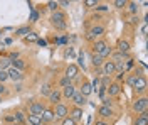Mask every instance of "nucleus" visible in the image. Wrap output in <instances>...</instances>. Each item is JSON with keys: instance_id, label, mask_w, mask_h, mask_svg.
<instances>
[{"instance_id": "e433bc0d", "label": "nucleus", "mask_w": 148, "mask_h": 125, "mask_svg": "<svg viewBox=\"0 0 148 125\" xmlns=\"http://www.w3.org/2000/svg\"><path fill=\"white\" fill-rule=\"evenodd\" d=\"M79 66L84 68V52H83V51H81V52H79V56H77V68H79Z\"/></svg>"}, {"instance_id": "dca6fc26", "label": "nucleus", "mask_w": 148, "mask_h": 125, "mask_svg": "<svg viewBox=\"0 0 148 125\" xmlns=\"http://www.w3.org/2000/svg\"><path fill=\"white\" fill-rule=\"evenodd\" d=\"M40 120H42V124H52V122L56 120V117H54V110H52V108H47V106H46L44 113L40 115Z\"/></svg>"}, {"instance_id": "0eeeda50", "label": "nucleus", "mask_w": 148, "mask_h": 125, "mask_svg": "<svg viewBox=\"0 0 148 125\" xmlns=\"http://www.w3.org/2000/svg\"><path fill=\"white\" fill-rule=\"evenodd\" d=\"M99 71H101V76L111 78L114 73H116V64H114L113 61H104V63H103V66L99 68Z\"/></svg>"}, {"instance_id": "393cba45", "label": "nucleus", "mask_w": 148, "mask_h": 125, "mask_svg": "<svg viewBox=\"0 0 148 125\" xmlns=\"http://www.w3.org/2000/svg\"><path fill=\"white\" fill-rule=\"evenodd\" d=\"M12 68H15L18 71H24V69H25V61L22 58H17L15 61H12Z\"/></svg>"}, {"instance_id": "b1692460", "label": "nucleus", "mask_w": 148, "mask_h": 125, "mask_svg": "<svg viewBox=\"0 0 148 125\" xmlns=\"http://www.w3.org/2000/svg\"><path fill=\"white\" fill-rule=\"evenodd\" d=\"M25 113L22 112V110H18V112H15L14 113V118H15V124H20V125H24L25 124Z\"/></svg>"}, {"instance_id": "2eb2a0df", "label": "nucleus", "mask_w": 148, "mask_h": 125, "mask_svg": "<svg viewBox=\"0 0 148 125\" xmlns=\"http://www.w3.org/2000/svg\"><path fill=\"white\" fill-rule=\"evenodd\" d=\"M130 49H131L130 41H126V39H120L118 41V44H116V51L118 52H121V54H130Z\"/></svg>"}, {"instance_id": "37998d69", "label": "nucleus", "mask_w": 148, "mask_h": 125, "mask_svg": "<svg viewBox=\"0 0 148 125\" xmlns=\"http://www.w3.org/2000/svg\"><path fill=\"white\" fill-rule=\"evenodd\" d=\"M5 122H9V124H15V118H14V115H7V117H5Z\"/></svg>"}, {"instance_id": "412c9836", "label": "nucleus", "mask_w": 148, "mask_h": 125, "mask_svg": "<svg viewBox=\"0 0 148 125\" xmlns=\"http://www.w3.org/2000/svg\"><path fill=\"white\" fill-rule=\"evenodd\" d=\"M103 63H104V59L99 56V54H92L91 52V66L96 68V69H99L103 66Z\"/></svg>"}, {"instance_id": "2f4dec72", "label": "nucleus", "mask_w": 148, "mask_h": 125, "mask_svg": "<svg viewBox=\"0 0 148 125\" xmlns=\"http://www.w3.org/2000/svg\"><path fill=\"white\" fill-rule=\"evenodd\" d=\"M126 3H128L126 0H114V2H113V7H116V9H125Z\"/></svg>"}, {"instance_id": "c9c22d12", "label": "nucleus", "mask_w": 148, "mask_h": 125, "mask_svg": "<svg viewBox=\"0 0 148 125\" xmlns=\"http://www.w3.org/2000/svg\"><path fill=\"white\" fill-rule=\"evenodd\" d=\"M61 125H77V124L74 122L71 117H66L64 120H61Z\"/></svg>"}, {"instance_id": "6ab92c4d", "label": "nucleus", "mask_w": 148, "mask_h": 125, "mask_svg": "<svg viewBox=\"0 0 148 125\" xmlns=\"http://www.w3.org/2000/svg\"><path fill=\"white\" fill-rule=\"evenodd\" d=\"M69 113H71L69 117H71V118H73L74 122L77 124V122H79V120L83 118V108H77V106H73V108L69 110Z\"/></svg>"}, {"instance_id": "20e7f679", "label": "nucleus", "mask_w": 148, "mask_h": 125, "mask_svg": "<svg viewBox=\"0 0 148 125\" xmlns=\"http://www.w3.org/2000/svg\"><path fill=\"white\" fill-rule=\"evenodd\" d=\"M104 32H106V27L103 26V24H96V26H92L91 29L88 30V34H86V39L88 41H98V39H101L104 36Z\"/></svg>"}, {"instance_id": "9d476101", "label": "nucleus", "mask_w": 148, "mask_h": 125, "mask_svg": "<svg viewBox=\"0 0 148 125\" xmlns=\"http://www.w3.org/2000/svg\"><path fill=\"white\" fill-rule=\"evenodd\" d=\"M113 115H114L113 108H110V106H104V105L98 106V117H99L101 120H108V118H111Z\"/></svg>"}, {"instance_id": "4c0bfd02", "label": "nucleus", "mask_w": 148, "mask_h": 125, "mask_svg": "<svg viewBox=\"0 0 148 125\" xmlns=\"http://www.w3.org/2000/svg\"><path fill=\"white\" fill-rule=\"evenodd\" d=\"M130 24H131V26H138L140 24V17L138 15H131V17H130Z\"/></svg>"}, {"instance_id": "423d86ee", "label": "nucleus", "mask_w": 148, "mask_h": 125, "mask_svg": "<svg viewBox=\"0 0 148 125\" xmlns=\"http://www.w3.org/2000/svg\"><path fill=\"white\" fill-rule=\"evenodd\" d=\"M54 110V117H56V120H64L66 117H69V106L66 105V103H57V105L52 108Z\"/></svg>"}, {"instance_id": "7ed1b4c3", "label": "nucleus", "mask_w": 148, "mask_h": 125, "mask_svg": "<svg viewBox=\"0 0 148 125\" xmlns=\"http://www.w3.org/2000/svg\"><path fill=\"white\" fill-rule=\"evenodd\" d=\"M51 24H52L57 30H66V27H67V24H66V14L61 9L52 12V14H51Z\"/></svg>"}, {"instance_id": "5701e85b", "label": "nucleus", "mask_w": 148, "mask_h": 125, "mask_svg": "<svg viewBox=\"0 0 148 125\" xmlns=\"http://www.w3.org/2000/svg\"><path fill=\"white\" fill-rule=\"evenodd\" d=\"M25 124L29 125H42V120H40V117H36V115H30L29 113L25 117Z\"/></svg>"}, {"instance_id": "79ce46f5", "label": "nucleus", "mask_w": 148, "mask_h": 125, "mask_svg": "<svg viewBox=\"0 0 148 125\" xmlns=\"http://www.w3.org/2000/svg\"><path fill=\"white\" fill-rule=\"evenodd\" d=\"M114 75H116V79H118V83H120V79H121L123 76H125V71H116Z\"/></svg>"}, {"instance_id": "4be33fe9", "label": "nucleus", "mask_w": 148, "mask_h": 125, "mask_svg": "<svg viewBox=\"0 0 148 125\" xmlns=\"http://www.w3.org/2000/svg\"><path fill=\"white\" fill-rule=\"evenodd\" d=\"M133 125H148V112L140 113V115L135 118V124Z\"/></svg>"}, {"instance_id": "1a4fd4ad", "label": "nucleus", "mask_w": 148, "mask_h": 125, "mask_svg": "<svg viewBox=\"0 0 148 125\" xmlns=\"http://www.w3.org/2000/svg\"><path fill=\"white\" fill-rule=\"evenodd\" d=\"M77 75H79V68H77V64H74V63H71L69 66L66 68V71H64V76L69 78L73 83H74V79L77 78Z\"/></svg>"}, {"instance_id": "a878e982", "label": "nucleus", "mask_w": 148, "mask_h": 125, "mask_svg": "<svg viewBox=\"0 0 148 125\" xmlns=\"http://www.w3.org/2000/svg\"><path fill=\"white\" fill-rule=\"evenodd\" d=\"M29 32H30V27H29V26H25V27H18V29L15 30V36H17V37H25Z\"/></svg>"}, {"instance_id": "a211bd4d", "label": "nucleus", "mask_w": 148, "mask_h": 125, "mask_svg": "<svg viewBox=\"0 0 148 125\" xmlns=\"http://www.w3.org/2000/svg\"><path fill=\"white\" fill-rule=\"evenodd\" d=\"M76 91H77V88L74 86V83H73V85H69V86L62 88V90H61V95H62V98H66V100H71Z\"/></svg>"}, {"instance_id": "7c9ffc66", "label": "nucleus", "mask_w": 148, "mask_h": 125, "mask_svg": "<svg viewBox=\"0 0 148 125\" xmlns=\"http://www.w3.org/2000/svg\"><path fill=\"white\" fill-rule=\"evenodd\" d=\"M47 9L51 10V12L59 10V2H57V0H51V2H47Z\"/></svg>"}, {"instance_id": "f257e3e1", "label": "nucleus", "mask_w": 148, "mask_h": 125, "mask_svg": "<svg viewBox=\"0 0 148 125\" xmlns=\"http://www.w3.org/2000/svg\"><path fill=\"white\" fill-rule=\"evenodd\" d=\"M126 83L135 90V93H145L147 91V78L143 75H140V73H136V71L126 79Z\"/></svg>"}, {"instance_id": "49530a36", "label": "nucleus", "mask_w": 148, "mask_h": 125, "mask_svg": "<svg viewBox=\"0 0 148 125\" xmlns=\"http://www.w3.org/2000/svg\"><path fill=\"white\" fill-rule=\"evenodd\" d=\"M12 125H20V124H12Z\"/></svg>"}, {"instance_id": "ddd939ff", "label": "nucleus", "mask_w": 148, "mask_h": 125, "mask_svg": "<svg viewBox=\"0 0 148 125\" xmlns=\"http://www.w3.org/2000/svg\"><path fill=\"white\" fill-rule=\"evenodd\" d=\"M47 100L52 103V105H57V103H61V100H62V95H61V90L59 88H52V91L49 93V96H47Z\"/></svg>"}, {"instance_id": "bb28decb", "label": "nucleus", "mask_w": 148, "mask_h": 125, "mask_svg": "<svg viewBox=\"0 0 148 125\" xmlns=\"http://www.w3.org/2000/svg\"><path fill=\"white\" fill-rule=\"evenodd\" d=\"M69 85H73V81L69 79V78H66L64 75L59 78V90H62V88H66V86H69Z\"/></svg>"}, {"instance_id": "9b49d317", "label": "nucleus", "mask_w": 148, "mask_h": 125, "mask_svg": "<svg viewBox=\"0 0 148 125\" xmlns=\"http://www.w3.org/2000/svg\"><path fill=\"white\" fill-rule=\"evenodd\" d=\"M106 93H108V96H110V98H113V96H118L121 93V83H118V81H113V83H110V86L106 88Z\"/></svg>"}, {"instance_id": "f8f14e48", "label": "nucleus", "mask_w": 148, "mask_h": 125, "mask_svg": "<svg viewBox=\"0 0 148 125\" xmlns=\"http://www.w3.org/2000/svg\"><path fill=\"white\" fill-rule=\"evenodd\" d=\"M7 75H9V79H12L14 83H18V81H22V79H24L22 71H18V69H15V68H12V66L7 69Z\"/></svg>"}, {"instance_id": "39448f33", "label": "nucleus", "mask_w": 148, "mask_h": 125, "mask_svg": "<svg viewBox=\"0 0 148 125\" xmlns=\"http://www.w3.org/2000/svg\"><path fill=\"white\" fill-rule=\"evenodd\" d=\"M147 108H148V98L145 95L136 98V100L131 103V110H133L135 113H138V115L143 113V112H147Z\"/></svg>"}, {"instance_id": "ea45409f", "label": "nucleus", "mask_w": 148, "mask_h": 125, "mask_svg": "<svg viewBox=\"0 0 148 125\" xmlns=\"http://www.w3.org/2000/svg\"><path fill=\"white\" fill-rule=\"evenodd\" d=\"M94 125H110V122H108V120H101V118H98V120L94 122Z\"/></svg>"}, {"instance_id": "c03bdc74", "label": "nucleus", "mask_w": 148, "mask_h": 125, "mask_svg": "<svg viewBox=\"0 0 148 125\" xmlns=\"http://www.w3.org/2000/svg\"><path fill=\"white\" fill-rule=\"evenodd\" d=\"M5 93H7V86L0 83V96H2V95H5Z\"/></svg>"}, {"instance_id": "c85d7f7f", "label": "nucleus", "mask_w": 148, "mask_h": 125, "mask_svg": "<svg viewBox=\"0 0 148 125\" xmlns=\"http://www.w3.org/2000/svg\"><path fill=\"white\" fill-rule=\"evenodd\" d=\"M52 91V86H51V83H44L42 88H40V95L42 96H49V93Z\"/></svg>"}, {"instance_id": "aec40b11", "label": "nucleus", "mask_w": 148, "mask_h": 125, "mask_svg": "<svg viewBox=\"0 0 148 125\" xmlns=\"http://www.w3.org/2000/svg\"><path fill=\"white\" fill-rule=\"evenodd\" d=\"M125 9L128 10L130 15H138V10H140V3L138 2H128Z\"/></svg>"}, {"instance_id": "6e6552de", "label": "nucleus", "mask_w": 148, "mask_h": 125, "mask_svg": "<svg viewBox=\"0 0 148 125\" xmlns=\"http://www.w3.org/2000/svg\"><path fill=\"white\" fill-rule=\"evenodd\" d=\"M44 110H46V105H44L42 102H32V103L29 105V113H30V115L40 117L44 113Z\"/></svg>"}, {"instance_id": "72a5a7b5", "label": "nucleus", "mask_w": 148, "mask_h": 125, "mask_svg": "<svg viewBox=\"0 0 148 125\" xmlns=\"http://www.w3.org/2000/svg\"><path fill=\"white\" fill-rule=\"evenodd\" d=\"M108 10H110L108 3H98L96 5V12H108Z\"/></svg>"}, {"instance_id": "f704fd0d", "label": "nucleus", "mask_w": 148, "mask_h": 125, "mask_svg": "<svg viewBox=\"0 0 148 125\" xmlns=\"http://www.w3.org/2000/svg\"><path fill=\"white\" fill-rule=\"evenodd\" d=\"M25 41H27V42H36V41H37V34H34V32H29L27 36H25Z\"/></svg>"}, {"instance_id": "4468645a", "label": "nucleus", "mask_w": 148, "mask_h": 125, "mask_svg": "<svg viewBox=\"0 0 148 125\" xmlns=\"http://www.w3.org/2000/svg\"><path fill=\"white\" fill-rule=\"evenodd\" d=\"M71 102L74 103V106H77V108H84V105L88 103V98H86V96H83L79 91H76V93H74V96L71 98Z\"/></svg>"}, {"instance_id": "473e14b6", "label": "nucleus", "mask_w": 148, "mask_h": 125, "mask_svg": "<svg viewBox=\"0 0 148 125\" xmlns=\"http://www.w3.org/2000/svg\"><path fill=\"white\" fill-rule=\"evenodd\" d=\"M7 81H9V75H7V71H5V69H0V83L5 85Z\"/></svg>"}, {"instance_id": "cd10ccee", "label": "nucleus", "mask_w": 148, "mask_h": 125, "mask_svg": "<svg viewBox=\"0 0 148 125\" xmlns=\"http://www.w3.org/2000/svg\"><path fill=\"white\" fill-rule=\"evenodd\" d=\"M10 66H12V61H10L7 56H5V58H0V69H5V71H7Z\"/></svg>"}, {"instance_id": "f3484780", "label": "nucleus", "mask_w": 148, "mask_h": 125, "mask_svg": "<svg viewBox=\"0 0 148 125\" xmlns=\"http://www.w3.org/2000/svg\"><path fill=\"white\" fill-rule=\"evenodd\" d=\"M77 91H79L83 96H86V98H88V96H91V93H92L91 81H88V79H86V81H83V85L79 86V90H77Z\"/></svg>"}, {"instance_id": "a18cd8bd", "label": "nucleus", "mask_w": 148, "mask_h": 125, "mask_svg": "<svg viewBox=\"0 0 148 125\" xmlns=\"http://www.w3.org/2000/svg\"><path fill=\"white\" fill-rule=\"evenodd\" d=\"M37 19H39V14H37L36 10H34V12H32V15H30V20H32V22H36Z\"/></svg>"}, {"instance_id": "c756f323", "label": "nucleus", "mask_w": 148, "mask_h": 125, "mask_svg": "<svg viewBox=\"0 0 148 125\" xmlns=\"http://www.w3.org/2000/svg\"><path fill=\"white\" fill-rule=\"evenodd\" d=\"M98 3H99L98 0H84V2H83L84 9H96V5H98Z\"/></svg>"}, {"instance_id": "f03ea898", "label": "nucleus", "mask_w": 148, "mask_h": 125, "mask_svg": "<svg viewBox=\"0 0 148 125\" xmlns=\"http://www.w3.org/2000/svg\"><path fill=\"white\" fill-rule=\"evenodd\" d=\"M111 52H113V49H111V46L108 44V41L98 39V41L92 42V54H99L103 59H106L108 56H111Z\"/></svg>"}, {"instance_id": "a19ab883", "label": "nucleus", "mask_w": 148, "mask_h": 125, "mask_svg": "<svg viewBox=\"0 0 148 125\" xmlns=\"http://www.w3.org/2000/svg\"><path fill=\"white\" fill-rule=\"evenodd\" d=\"M69 5H71L69 0H61V2H59V7H69Z\"/></svg>"}, {"instance_id": "58836bf2", "label": "nucleus", "mask_w": 148, "mask_h": 125, "mask_svg": "<svg viewBox=\"0 0 148 125\" xmlns=\"http://www.w3.org/2000/svg\"><path fill=\"white\" fill-rule=\"evenodd\" d=\"M103 105H104V106H110V108H113V100H111L110 96L103 98Z\"/></svg>"}]
</instances>
